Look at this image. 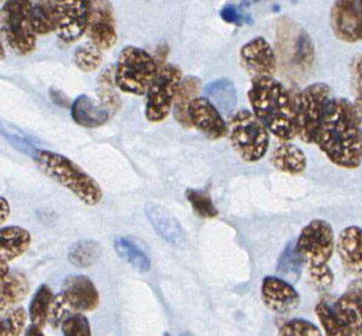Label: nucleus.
<instances>
[{"label":"nucleus","mask_w":362,"mask_h":336,"mask_svg":"<svg viewBox=\"0 0 362 336\" xmlns=\"http://www.w3.org/2000/svg\"><path fill=\"white\" fill-rule=\"evenodd\" d=\"M314 143L338 167L358 168L362 164V124L354 104L342 97H332Z\"/></svg>","instance_id":"obj_1"},{"label":"nucleus","mask_w":362,"mask_h":336,"mask_svg":"<svg viewBox=\"0 0 362 336\" xmlns=\"http://www.w3.org/2000/svg\"><path fill=\"white\" fill-rule=\"evenodd\" d=\"M248 100L254 116L281 142H291L295 135L294 97L274 77L253 78Z\"/></svg>","instance_id":"obj_2"},{"label":"nucleus","mask_w":362,"mask_h":336,"mask_svg":"<svg viewBox=\"0 0 362 336\" xmlns=\"http://www.w3.org/2000/svg\"><path fill=\"white\" fill-rule=\"evenodd\" d=\"M33 161L40 172L64 186L86 205L94 207L103 200L100 185L66 156L51 150L37 149L33 155Z\"/></svg>","instance_id":"obj_3"},{"label":"nucleus","mask_w":362,"mask_h":336,"mask_svg":"<svg viewBox=\"0 0 362 336\" xmlns=\"http://www.w3.org/2000/svg\"><path fill=\"white\" fill-rule=\"evenodd\" d=\"M99 303V292L88 276H66L62 282L61 292L53 296L49 322L53 328H58L70 315L94 311Z\"/></svg>","instance_id":"obj_4"},{"label":"nucleus","mask_w":362,"mask_h":336,"mask_svg":"<svg viewBox=\"0 0 362 336\" xmlns=\"http://www.w3.org/2000/svg\"><path fill=\"white\" fill-rule=\"evenodd\" d=\"M158 71L153 56L142 48L127 46L119 53L115 68L117 88L130 95H146Z\"/></svg>","instance_id":"obj_5"},{"label":"nucleus","mask_w":362,"mask_h":336,"mask_svg":"<svg viewBox=\"0 0 362 336\" xmlns=\"http://www.w3.org/2000/svg\"><path fill=\"white\" fill-rule=\"evenodd\" d=\"M228 135L233 150L250 164L262 160L270 147V132L248 109H240L230 116Z\"/></svg>","instance_id":"obj_6"},{"label":"nucleus","mask_w":362,"mask_h":336,"mask_svg":"<svg viewBox=\"0 0 362 336\" xmlns=\"http://www.w3.org/2000/svg\"><path fill=\"white\" fill-rule=\"evenodd\" d=\"M32 10L33 0H8L0 8V35L21 56H28L37 47Z\"/></svg>","instance_id":"obj_7"},{"label":"nucleus","mask_w":362,"mask_h":336,"mask_svg":"<svg viewBox=\"0 0 362 336\" xmlns=\"http://www.w3.org/2000/svg\"><path fill=\"white\" fill-rule=\"evenodd\" d=\"M332 90L325 83L310 84L294 97L295 135L305 143H314Z\"/></svg>","instance_id":"obj_8"},{"label":"nucleus","mask_w":362,"mask_h":336,"mask_svg":"<svg viewBox=\"0 0 362 336\" xmlns=\"http://www.w3.org/2000/svg\"><path fill=\"white\" fill-rule=\"evenodd\" d=\"M294 248L305 268L325 265L336 248L332 226L320 219L310 221L300 233Z\"/></svg>","instance_id":"obj_9"},{"label":"nucleus","mask_w":362,"mask_h":336,"mask_svg":"<svg viewBox=\"0 0 362 336\" xmlns=\"http://www.w3.org/2000/svg\"><path fill=\"white\" fill-rule=\"evenodd\" d=\"M277 46L283 60L296 71L308 73L313 68L315 59L313 40L298 24L286 18L278 23Z\"/></svg>","instance_id":"obj_10"},{"label":"nucleus","mask_w":362,"mask_h":336,"mask_svg":"<svg viewBox=\"0 0 362 336\" xmlns=\"http://www.w3.org/2000/svg\"><path fill=\"white\" fill-rule=\"evenodd\" d=\"M182 80V70L177 65L165 64L159 68L146 94L145 116L148 121L161 123L169 116Z\"/></svg>","instance_id":"obj_11"},{"label":"nucleus","mask_w":362,"mask_h":336,"mask_svg":"<svg viewBox=\"0 0 362 336\" xmlns=\"http://www.w3.org/2000/svg\"><path fill=\"white\" fill-rule=\"evenodd\" d=\"M56 32L66 44L80 40L88 27L90 0H51Z\"/></svg>","instance_id":"obj_12"},{"label":"nucleus","mask_w":362,"mask_h":336,"mask_svg":"<svg viewBox=\"0 0 362 336\" xmlns=\"http://www.w3.org/2000/svg\"><path fill=\"white\" fill-rule=\"evenodd\" d=\"M330 25L338 40L346 44L362 41V0H336L331 8Z\"/></svg>","instance_id":"obj_13"},{"label":"nucleus","mask_w":362,"mask_h":336,"mask_svg":"<svg viewBox=\"0 0 362 336\" xmlns=\"http://www.w3.org/2000/svg\"><path fill=\"white\" fill-rule=\"evenodd\" d=\"M87 34L89 40L101 51H106L117 42L116 20L109 0H90Z\"/></svg>","instance_id":"obj_14"},{"label":"nucleus","mask_w":362,"mask_h":336,"mask_svg":"<svg viewBox=\"0 0 362 336\" xmlns=\"http://www.w3.org/2000/svg\"><path fill=\"white\" fill-rule=\"evenodd\" d=\"M188 116L192 128L202 132L209 140H218L228 136V123L207 97H195L189 104Z\"/></svg>","instance_id":"obj_15"},{"label":"nucleus","mask_w":362,"mask_h":336,"mask_svg":"<svg viewBox=\"0 0 362 336\" xmlns=\"http://www.w3.org/2000/svg\"><path fill=\"white\" fill-rule=\"evenodd\" d=\"M240 59L243 68L253 78L274 77L277 71V56L274 48L262 36L242 46Z\"/></svg>","instance_id":"obj_16"},{"label":"nucleus","mask_w":362,"mask_h":336,"mask_svg":"<svg viewBox=\"0 0 362 336\" xmlns=\"http://www.w3.org/2000/svg\"><path fill=\"white\" fill-rule=\"evenodd\" d=\"M262 299L269 310L284 315L298 308L301 296L289 281L278 276H266L262 284Z\"/></svg>","instance_id":"obj_17"},{"label":"nucleus","mask_w":362,"mask_h":336,"mask_svg":"<svg viewBox=\"0 0 362 336\" xmlns=\"http://www.w3.org/2000/svg\"><path fill=\"white\" fill-rule=\"evenodd\" d=\"M336 248L343 268L351 275H362V228H344L338 236Z\"/></svg>","instance_id":"obj_18"},{"label":"nucleus","mask_w":362,"mask_h":336,"mask_svg":"<svg viewBox=\"0 0 362 336\" xmlns=\"http://www.w3.org/2000/svg\"><path fill=\"white\" fill-rule=\"evenodd\" d=\"M338 323L344 336H351L362 330V294L358 289L348 291L332 305Z\"/></svg>","instance_id":"obj_19"},{"label":"nucleus","mask_w":362,"mask_h":336,"mask_svg":"<svg viewBox=\"0 0 362 336\" xmlns=\"http://www.w3.org/2000/svg\"><path fill=\"white\" fill-rule=\"evenodd\" d=\"M146 214L154 229L169 244L177 248H182L185 244V232L182 229L181 224L168 209L157 204H147Z\"/></svg>","instance_id":"obj_20"},{"label":"nucleus","mask_w":362,"mask_h":336,"mask_svg":"<svg viewBox=\"0 0 362 336\" xmlns=\"http://www.w3.org/2000/svg\"><path fill=\"white\" fill-rule=\"evenodd\" d=\"M32 244V236L20 226L0 227V263H8L25 255Z\"/></svg>","instance_id":"obj_21"},{"label":"nucleus","mask_w":362,"mask_h":336,"mask_svg":"<svg viewBox=\"0 0 362 336\" xmlns=\"http://www.w3.org/2000/svg\"><path fill=\"white\" fill-rule=\"evenodd\" d=\"M28 277L22 272L11 270L0 281V312L17 308L28 296Z\"/></svg>","instance_id":"obj_22"},{"label":"nucleus","mask_w":362,"mask_h":336,"mask_svg":"<svg viewBox=\"0 0 362 336\" xmlns=\"http://www.w3.org/2000/svg\"><path fill=\"white\" fill-rule=\"evenodd\" d=\"M71 116L80 126L87 128H100L110 119L111 112L87 95H80L71 104Z\"/></svg>","instance_id":"obj_23"},{"label":"nucleus","mask_w":362,"mask_h":336,"mask_svg":"<svg viewBox=\"0 0 362 336\" xmlns=\"http://www.w3.org/2000/svg\"><path fill=\"white\" fill-rule=\"evenodd\" d=\"M271 164L277 171L298 176L307 168V157L298 145L283 142L274 149L271 154Z\"/></svg>","instance_id":"obj_24"},{"label":"nucleus","mask_w":362,"mask_h":336,"mask_svg":"<svg viewBox=\"0 0 362 336\" xmlns=\"http://www.w3.org/2000/svg\"><path fill=\"white\" fill-rule=\"evenodd\" d=\"M202 90V80L195 76H188L183 78L178 88L177 94L173 102V116L177 120L178 124L185 128H192L188 109L192 101L197 97V94Z\"/></svg>","instance_id":"obj_25"},{"label":"nucleus","mask_w":362,"mask_h":336,"mask_svg":"<svg viewBox=\"0 0 362 336\" xmlns=\"http://www.w3.org/2000/svg\"><path fill=\"white\" fill-rule=\"evenodd\" d=\"M206 97L218 108L221 114L231 116L238 101V94L233 82L230 80H217L206 87Z\"/></svg>","instance_id":"obj_26"},{"label":"nucleus","mask_w":362,"mask_h":336,"mask_svg":"<svg viewBox=\"0 0 362 336\" xmlns=\"http://www.w3.org/2000/svg\"><path fill=\"white\" fill-rule=\"evenodd\" d=\"M115 248L122 260L129 263L140 272H148L151 269V258L148 253L137 244L130 236H118L115 241Z\"/></svg>","instance_id":"obj_27"},{"label":"nucleus","mask_w":362,"mask_h":336,"mask_svg":"<svg viewBox=\"0 0 362 336\" xmlns=\"http://www.w3.org/2000/svg\"><path fill=\"white\" fill-rule=\"evenodd\" d=\"M53 293L47 284H42L34 293L28 308L30 324L44 329L49 322V308L52 303Z\"/></svg>","instance_id":"obj_28"},{"label":"nucleus","mask_w":362,"mask_h":336,"mask_svg":"<svg viewBox=\"0 0 362 336\" xmlns=\"http://www.w3.org/2000/svg\"><path fill=\"white\" fill-rule=\"evenodd\" d=\"M101 246L98 241L85 239L77 241L68 252V260L77 268H89L101 256Z\"/></svg>","instance_id":"obj_29"},{"label":"nucleus","mask_w":362,"mask_h":336,"mask_svg":"<svg viewBox=\"0 0 362 336\" xmlns=\"http://www.w3.org/2000/svg\"><path fill=\"white\" fill-rule=\"evenodd\" d=\"M32 23L37 35H47L56 32L57 24L51 0L33 1Z\"/></svg>","instance_id":"obj_30"},{"label":"nucleus","mask_w":362,"mask_h":336,"mask_svg":"<svg viewBox=\"0 0 362 336\" xmlns=\"http://www.w3.org/2000/svg\"><path fill=\"white\" fill-rule=\"evenodd\" d=\"M116 80H115V68H106L98 82V96L100 99V104L107 108L110 112L118 111L121 107V99L115 90ZM117 87V85H116Z\"/></svg>","instance_id":"obj_31"},{"label":"nucleus","mask_w":362,"mask_h":336,"mask_svg":"<svg viewBox=\"0 0 362 336\" xmlns=\"http://www.w3.org/2000/svg\"><path fill=\"white\" fill-rule=\"evenodd\" d=\"M28 322V312L17 306L6 312H0V336H21Z\"/></svg>","instance_id":"obj_32"},{"label":"nucleus","mask_w":362,"mask_h":336,"mask_svg":"<svg viewBox=\"0 0 362 336\" xmlns=\"http://www.w3.org/2000/svg\"><path fill=\"white\" fill-rule=\"evenodd\" d=\"M74 63L81 71H95L103 63V53L101 49L92 42L82 44L75 49L74 52Z\"/></svg>","instance_id":"obj_33"},{"label":"nucleus","mask_w":362,"mask_h":336,"mask_svg":"<svg viewBox=\"0 0 362 336\" xmlns=\"http://www.w3.org/2000/svg\"><path fill=\"white\" fill-rule=\"evenodd\" d=\"M185 197L194 212L202 219H214L219 214V210L207 192L197 188H188L185 191Z\"/></svg>","instance_id":"obj_34"},{"label":"nucleus","mask_w":362,"mask_h":336,"mask_svg":"<svg viewBox=\"0 0 362 336\" xmlns=\"http://www.w3.org/2000/svg\"><path fill=\"white\" fill-rule=\"evenodd\" d=\"M314 311L319 323L322 325V330L325 332V336H344V332L338 323L332 305L327 300H319L314 308Z\"/></svg>","instance_id":"obj_35"},{"label":"nucleus","mask_w":362,"mask_h":336,"mask_svg":"<svg viewBox=\"0 0 362 336\" xmlns=\"http://www.w3.org/2000/svg\"><path fill=\"white\" fill-rule=\"evenodd\" d=\"M278 336H324V334L310 320L294 318L283 324Z\"/></svg>","instance_id":"obj_36"},{"label":"nucleus","mask_w":362,"mask_h":336,"mask_svg":"<svg viewBox=\"0 0 362 336\" xmlns=\"http://www.w3.org/2000/svg\"><path fill=\"white\" fill-rule=\"evenodd\" d=\"M350 80L354 92V108L362 124V54L353 58L350 63Z\"/></svg>","instance_id":"obj_37"},{"label":"nucleus","mask_w":362,"mask_h":336,"mask_svg":"<svg viewBox=\"0 0 362 336\" xmlns=\"http://www.w3.org/2000/svg\"><path fill=\"white\" fill-rule=\"evenodd\" d=\"M310 286L319 292H327L334 284V275L329 264L306 269Z\"/></svg>","instance_id":"obj_38"},{"label":"nucleus","mask_w":362,"mask_h":336,"mask_svg":"<svg viewBox=\"0 0 362 336\" xmlns=\"http://www.w3.org/2000/svg\"><path fill=\"white\" fill-rule=\"evenodd\" d=\"M63 336H92V328L83 313H73L63 320L61 325Z\"/></svg>","instance_id":"obj_39"},{"label":"nucleus","mask_w":362,"mask_h":336,"mask_svg":"<svg viewBox=\"0 0 362 336\" xmlns=\"http://www.w3.org/2000/svg\"><path fill=\"white\" fill-rule=\"evenodd\" d=\"M301 267V260L295 252L294 245H289L278 262V272L284 276L298 275Z\"/></svg>","instance_id":"obj_40"},{"label":"nucleus","mask_w":362,"mask_h":336,"mask_svg":"<svg viewBox=\"0 0 362 336\" xmlns=\"http://www.w3.org/2000/svg\"><path fill=\"white\" fill-rule=\"evenodd\" d=\"M219 15H221V20H224V22L229 24H235V25H241V24L246 23V22H250V18L246 15H243L238 10V8H236L233 4L226 5L224 8H221Z\"/></svg>","instance_id":"obj_41"},{"label":"nucleus","mask_w":362,"mask_h":336,"mask_svg":"<svg viewBox=\"0 0 362 336\" xmlns=\"http://www.w3.org/2000/svg\"><path fill=\"white\" fill-rule=\"evenodd\" d=\"M49 97L53 101V104H56L59 107L70 108L71 107V104H73L68 96L65 95L64 92H61V90H56V89H51Z\"/></svg>","instance_id":"obj_42"},{"label":"nucleus","mask_w":362,"mask_h":336,"mask_svg":"<svg viewBox=\"0 0 362 336\" xmlns=\"http://www.w3.org/2000/svg\"><path fill=\"white\" fill-rule=\"evenodd\" d=\"M168 53H169V46H168L165 42H164V44H159L157 49H156V54H154L153 58L156 59V61H157V64L159 68L165 65Z\"/></svg>","instance_id":"obj_43"},{"label":"nucleus","mask_w":362,"mask_h":336,"mask_svg":"<svg viewBox=\"0 0 362 336\" xmlns=\"http://www.w3.org/2000/svg\"><path fill=\"white\" fill-rule=\"evenodd\" d=\"M11 214V208L8 200L4 197H0V227H3V224L8 220Z\"/></svg>","instance_id":"obj_44"},{"label":"nucleus","mask_w":362,"mask_h":336,"mask_svg":"<svg viewBox=\"0 0 362 336\" xmlns=\"http://www.w3.org/2000/svg\"><path fill=\"white\" fill-rule=\"evenodd\" d=\"M25 336H46L42 332V329L39 328L34 324H30L25 330Z\"/></svg>","instance_id":"obj_45"},{"label":"nucleus","mask_w":362,"mask_h":336,"mask_svg":"<svg viewBox=\"0 0 362 336\" xmlns=\"http://www.w3.org/2000/svg\"><path fill=\"white\" fill-rule=\"evenodd\" d=\"M8 272H10L8 263H0V281L4 279Z\"/></svg>","instance_id":"obj_46"},{"label":"nucleus","mask_w":362,"mask_h":336,"mask_svg":"<svg viewBox=\"0 0 362 336\" xmlns=\"http://www.w3.org/2000/svg\"><path fill=\"white\" fill-rule=\"evenodd\" d=\"M5 59V49L4 46L1 44V40H0V60Z\"/></svg>","instance_id":"obj_47"},{"label":"nucleus","mask_w":362,"mask_h":336,"mask_svg":"<svg viewBox=\"0 0 362 336\" xmlns=\"http://www.w3.org/2000/svg\"><path fill=\"white\" fill-rule=\"evenodd\" d=\"M180 336H195V335H193V334H190V332H182L181 335H180Z\"/></svg>","instance_id":"obj_48"},{"label":"nucleus","mask_w":362,"mask_h":336,"mask_svg":"<svg viewBox=\"0 0 362 336\" xmlns=\"http://www.w3.org/2000/svg\"><path fill=\"white\" fill-rule=\"evenodd\" d=\"M6 1H8V0H0V8H1V6H3Z\"/></svg>","instance_id":"obj_49"},{"label":"nucleus","mask_w":362,"mask_h":336,"mask_svg":"<svg viewBox=\"0 0 362 336\" xmlns=\"http://www.w3.org/2000/svg\"><path fill=\"white\" fill-rule=\"evenodd\" d=\"M351 336H362V330L361 332H356V334H354V335Z\"/></svg>","instance_id":"obj_50"},{"label":"nucleus","mask_w":362,"mask_h":336,"mask_svg":"<svg viewBox=\"0 0 362 336\" xmlns=\"http://www.w3.org/2000/svg\"><path fill=\"white\" fill-rule=\"evenodd\" d=\"M255 1H262V0H255Z\"/></svg>","instance_id":"obj_51"},{"label":"nucleus","mask_w":362,"mask_h":336,"mask_svg":"<svg viewBox=\"0 0 362 336\" xmlns=\"http://www.w3.org/2000/svg\"><path fill=\"white\" fill-rule=\"evenodd\" d=\"M165 336H170L169 334H165Z\"/></svg>","instance_id":"obj_52"}]
</instances>
